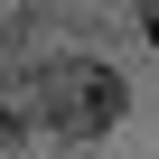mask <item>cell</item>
I'll return each mask as SVG.
<instances>
[{"instance_id": "6da1fadb", "label": "cell", "mask_w": 159, "mask_h": 159, "mask_svg": "<svg viewBox=\"0 0 159 159\" xmlns=\"http://www.w3.org/2000/svg\"><path fill=\"white\" fill-rule=\"evenodd\" d=\"M38 122L66 131V140H103V131L122 122V75L94 66V56H56V66L38 75Z\"/></svg>"}, {"instance_id": "7a4b0ae2", "label": "cell", "mask_w": 159, "mask_h": 159, "mask_svg": "<svg viewBox=\"0 0 159 159\" xmlns=\"http://www.w3.org/2000/svg\"><path fill=\"white\" fill-rule=\"evenodd\" d=\"M140 38H150V47H159V0H140Z\"/></svg>"}]
</instances>
